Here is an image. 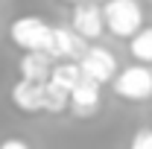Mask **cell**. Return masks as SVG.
I'll use <instances>...</instances> for the list:
<instances>
[{"label":"cell","mask_w":152,"mask_h":149,"mask_svg":"<svg viewBox=\"0 0 152 149\" xmlns=\"http://www.w3.org/2000/svg\"><path fill=\"white\" fill-rule=\"evenodd\" d=\"M102 15H105V29L114 38L132 41L143 29V6L137 0H108L102 3Z\"/></svg>","instance_id":"1"},{"label":"cell","mask_w":152,"mask_h":149,"mask_svg":"<svg viewBox=\"0 0 152 149\" xmlns=\"http://www.w3.org/2000/svg\"><path fill=\"white\" fill-rule=\"evenodd\" d=\"M50 32H53V26L44 18H38V15H23V18L12 20V26H9V41H12L15 47H20V50H26V53H32V50L47 53V47H50Z\"/></svg>","instance_id":"2"},{"label":"cell","mask_w":152,"mask_h":149,"mask_svg":"<svg viewBox=\"0 0 152 149\" xmlns=\"http://www.w3.org/2000/svg\"><path fill=\"white\" fill-rule=\"evenodd\" d=\"M114 93L129 102H146L152 99V67L149 64H129L114 76Z\"/></svg>","instance_id":"3"},{"label":"cell","mask_w":152,"mask_h":149,"mask_svg":"<svg viewBox=\"0 0 152 149\" xmlns=\"http://www.w3.org/2000/svg\"><path fill=\"white\" fill-rule=\"evenodd\" d=\"M79 67H82V76L85 79H91L96 82L99 88L102 85H108L114 82V76L120 73L117 70V56H114L111 50H105V47H88V53L79 58Z\"/></svg>","instance_id":"4"},{"label":"cell","mask_w":152,"mask_h":149,"mask_svg":"<svg viewBox=\"0 0 152 149\" xmlns=\"http://www.w3.org/2000/svg\"><path fill=\"white\" fill-rule=\"evenodd\" d=\"M70 29L85 41H96V38L105 32V15H102V6L94 0H82L73 6V15H70Z\"/></svg>","instance_id":"5"},{"label":"cell","mask_w":152,"mask_h":149,"mask_svg":"<svg viewBox=\"0 0 152 149\" xmlns=\"http://www.w3.org/2000/svg\"><path fill=\"white\" fill-rule=\"evenodd\" d=\"M85 53H88V41L85 38H79L70 26H53L50 47H47V56L53 61H79Z\"/></svg>","instance_id":"6"},{"label":"cell","mask_w":152,"mask_h":149,"mask_svg":"<svg viewBox=\"0 0 152 149\" xmlns=\"http://www.w3.org/2000/svg\"><path fill=\"white\" fill-rule=\"evenodd\" d=\"M44 85L47 82H26V79H18L12 85V105L20 108L26 114H38L44 111Z\"/></svg>","instance_id":"7"},{"label":"cell","mask_w":152,"mask_h":149,"mask_svg":"<svg viewBox=\"0 0 152 149\" xmlns=\"http://www.w3.org/2000/svg\"><path fill=\"white\" fill-rule=\"evenodd\" d=\"M99 102H102L99 85L91 82V79H82L73 91H70V111H73L76 117H82V120L94 117V114L99 111Z\"/></svg>","instance_id":"8"},{"label":"cell","mask_w":152,"mask_h":149,"mask_svg":"<svg viewBox=\"0 0 152 149\" xmlns=\"http://www.w3.org/2000/svg\"><path fill=\"white\" fill-rule=\"evenodd\" d=\"M53 58L41 50H32V53H23L18 61V73L20 79L26 82H50V73H53Z\"/></svg>","instance_id":"9"},{"label":"cell","mask_w":152,"mask_h":149,"mask_svg":"<svg viewBox=\"0 0 152 149\" xmlns=\"http://www.w3.org/2000/svg\"><path fill=\"white\" fill-rule=\"evenodd\" d=\"M82 79H85V76H82L79 61H56V64H53V73H50V82L58 85L61 91H67V93L73 91Z\"/></svg>","instance_id":"10"},{"label":"cell","mask_w":152,"mask_h":149,"mask_svg":"<svg viewBox=\"0 0 152 149\" xmlns=\"http://www.w3.org/2000/svg\"><path fill=\"white\" fill-rule=\"evenodd\" d=\"M129 53L137 64H152V26H143L129 41Z\"/></svg>","instance_id":"11"},{"label":"cell","mask_w":152,"mask_h":149,"mask_svg":"<svg viewBox=\"0 0 152 149\" xmlns=\"http://www.w3.org/2000/svg\"><path fill=\"white\" fill-rule=\"evenodd\" d=\"M64 108H70V93L61 91L53 82H47L44 85V111L47 114H61Z\"/></svg>","instance_id":"12"},{"label":"cell","mask_w":152,"mask_h":149,"mask_svg":"<svg viewBox=\"0 0 152 149\" xmlns=\"http://www.w3.org/2000/svg\"><path fill=\"white\" fill-rule=\"evenodd\" d=\"M129 149H152V129H137Z\"/></svg>","instance_id":"13"},{"label":"cell","mask_w":152,"mask_h":149,"mask_svg":"<svg viewBox=\"0 0 152 149\" xmlns=\"http://www.w3.org/2000/svg\"><path fill=\"white\" fill-rule=\"evenodd\" d=\"M0 149H32L23 137H6L3 143H0Z\"/></svg>","instance_id":"14"},{"label":"cell","mask_w":152,"mask_h":149,"mask_svg":"<svg viewBox=\"0 0 152 149\" xmlns=\"http://www.w3.org/2000/svg\"><path fill=\"white\" fill-rule=\"evenodd\" d=\"M64 3H73V6H76V3H82V0H64Z\"/></svg>","instance_id":"15"},{"label":"cell","mask_w":152,"mask_h":149,"mask_svg":"<svg viewBox=\"0 0 152 149\" xmlns=\"http://www.w3.org/2000/svg\"><path fill=\"white\" fill-rule=\"evenodd\" d=\"M94 3H108V0H94Z\"/></svg>","instance_id":"16"}]
</instances>
